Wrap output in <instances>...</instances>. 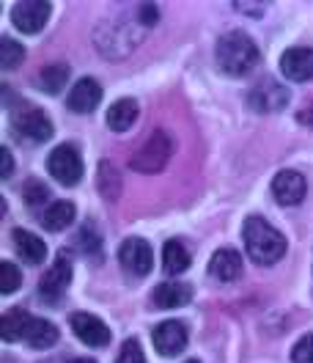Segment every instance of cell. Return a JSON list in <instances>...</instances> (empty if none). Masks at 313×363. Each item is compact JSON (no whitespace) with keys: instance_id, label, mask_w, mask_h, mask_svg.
<instances>
[{"instance_id":"ba28073f","label":"cell","mask_w":313,"mask_h":363,"mask_svg":"<svg viewBox=\"0 0 313 363\" xmlns=\"http://www.w3.org/2000/svg\"><path fill=\"white\" fill-rule=\"evenodd\" d=\"M152 339H154V350L159 355L173 358V355H179L181 350L187 347V328L179 319H165V322H159L154 328Z\"/></svg>"},{"instance_id":"d6986e66","label":"cell","mask_w":313,"mask_h":363,"mask_svg":"<svg viewBox=\"0 0 313 363\" xmlns=\"http://www.w3.org/2000/svg\"><path fill=\"white\" fill-rule=\"evenodd\" d=\"M30 322H33V317H30L28 311H23V308H11V311H6L3 319H0V333H3V339L6 341H20L28 336Z\"/></svg>"},{"instance_id":"d6a6232c","label":"cell","mask_w":313,"mask_h":363,"mask_svg":"<svg viewBox=\"0 0 313 363\" xmlns=\"http://www.w3.org/2000/svg\"><path fill=\"white\" fill-rule=\"evenodd\" d=\"M137 17H140V23L143 25H154L159 14H156V9L152 6V3H143V6L137 9Z\"/></svg>"},{"instance_id":"6da1fadb","label":"cell","mask_w":313,"mask_h":363,"mask_svg":"<svg viewBox=\"0 0 313 363\" xmlns=\"http://www.w3.org/2000/svg\"><path fill=\"white\" fill-rule=\"evenodd\" d=\"M242 237H245L247 256L256 264H264V267L275 264L286 253V237L272 223H267L264 218H247L245 228H242Z\"/></svg>"},{"instance_id":"cb8c5ba5","label":"cell","mask_w":313,"mask_h":363,"mask_svg":"<svg viewBox=\"0 0 313 363\" xmlns=\"http://www.w3.org/2000/svg\"><path fill=\"white\" fill-rule=\"evenodd\" d=\"M25 341H28L30 347H36V350H47V347H52V344L58 341V328H55L52 322H47V319L33 317Z\"/></svg>"},{"instance_id":"7a4b0ae2","label":"cell","mask_w":313,"mask_h":363,"mask_svg":"<svg viewBox=\"0 0 313 363\" xmlns=\"http://www.w3.org/2000/svg\"><path fill=\"white\" fill-rule=\"evenodd\" d=\"M258 64V47L256 42L242 33V30H231L217 42V67L231 77H245Z\"/></svg>"},{"instance_id":"484cf974","label":"cell","mask_w":313,"mask_h":363,"mask_svg":"<svg viewBox=\"0 0 313 363\" xmlns=\"http://www.w3.org/2000/svg\"><path fill=\"white\" fill-rule=\"evenodd\" d=\"M23 58H25V47L20 42H14L11 36H3L0 39V67L6 69V72L20 67Z\"/></svg>"},{"instance_id":"d590c367","label":"cell","mask_w":313,"mask_h":363,"mask_svg":"<svg viewBox=\"0 0 313 363\" xmlns=\"http://www.w3.org/2000/svg\"><path fill=\"white\" fill-rule=\"evenodd\" d=\"M184 363H198V361H184Z\"/></svg>"},{"instance_id":"8fae6325","label":"cell","mask_w":313,"mask_h":363,"mask_svg":"<svg viewBox=\"0 0 313 363\" xmlns=\"http://www.w3.org/2000/svg\"><path fill=\"white\" fill-rule=\"evenodd\" d=\"M69 281H72V259H69V253H58L55 264L39 281V292L45 300H58L67 292Z\"/></svg>"},{"instance_id":"3957f363","label":"cell","mask_w":313,"mask_h":363,"mask_svg":"<svg viewBox=\"0 0 313 363\" xmlns=\"http://www.w3.org/2000/svg\"><path fill=\"white\" fill-rule=\"evenodd\" d=\"M173 155V138L168 135L165 130H156L146 138V143L137 149L130 160V168L137 171V174H159L168 160Z\"/></svg>"},{"instance_id":"1f68e13d","label":"cell","mask_w":313,"mask_h":363,"mask_svg":"<svg viewBox=\"0 0 313 363\" xmlns=\"http://www.w3.org/2000/svg\"><path fill=\"white\" fill-rule=\"evenodd\" d=\"M11 171H14V160H11V152L3 146V149H0V177H3V179H8V177H11Z\"/></svg>"},{"instance_id":"5bb4252c","label":"cell","mask_w":313,"mask_h":363,"mask_svg":"<svg viewBox=\"0 0 313 363\" xmlns=\"http://www.w3.org/2000/svg\"><path fill=\"white\" fill-rule=\"evenodd\" d=\"M272 193H275V199L280 204L297 206L305 199V193H308V182H305V177L300 171H280L272 179Z\"/></svg>"},{"instance_id":"2e32d148","label":"cell","mask_w":313,"mask_h":363,"mask_svg":"<svg viewBox=\"0 0 313 363\" xmlns=\"http://www.w3.org/2000/svg\"><path fill=\"white\" fill-rule=\"evenodd\" d=\"M209 275L217 278V281H237L242 275V256L234 248H220L212 253V262H209Z\"/></svg>"},{"instance_id":"9c48e42d","label":"cell","mask_w":313,"mask_h":363,"mask_svg":"<svg viewBox=\"0 0 313 363\" xmlns=\"http://www.w3.org/2000/svg\"><path fill=\"white\" fill-rule=\"evenodd\" d=\"M118 259H121V264L132 272V275H137V278L149 275L152 267H154V253L149 248V242L140 240V237L124 240V245L118 250Z\"/></svg>"},{"instance_id":"f1b7e54d","label":"cell","mask_w":313,"mask_h":363,"mask_svg":"<svg viewBox=\"0 0 313 363\" xmlns=\"http://www.w3.org/2000/svg\"><path fill=\"white\" fill-rule=\"evenodd\" d=\"M291 361L294 363H313V333L302 336L291 350Z\"/></svg>"},{"instance_id":"f546056e","label":"cell","mask_w":313,"mask_h":363,"mask_svg":"<svg viewBox=\"0 0 313 363\" xmlns=\"http://www.w3.org/2000/svg\"><path fill=\"white\" fill-rule=\"evenodd\" d=\"M115 363H143V350H140L137 339H127L121 344V352H118Z\"/></svg>"},{"instance_id":"ffe728a7","label":"cell","mask_w":313,"mask_h":363,"mask_svg":"<svg viewBox=\"0 0 313 363\" xmlns=\"http://www.w3.org/2000/svg\"><path fill=\"white\" fill-rule=\"evenodd\" d=\"M137 121V102L135 99H118L108 111V127L113 133H127Z\"/></svg>"},{"instance_id":"8992f818","label":"cell","mask_w":313,"mask_h":363,"mask_svg":"<svg viewBox=\"0 0 313 363\" xmlns=\"http://www.w3.org/2000/svg\"><path fill=\"white\" fill-rule=\"evenodd\" d=\"M247 102H250V108L256 113H278V111H283L289 105V91H286V86H280L278 80L264 77V80H258L250 89Z\"/></svg>"},{"instance_id":"4fadbf2b","label":"cell","mask_w":313,"mask_h":363,"mask_svg":"<svg viewBox=\"0 0 313 363\" xmlns=\"http://www.w3.org/2000/svg\"><path fill=\"white\" fill-rule=\"evenodd\" d=\"M72 330H74L77 339L83 341V344H89V347H105V344H110V328L99 317L86 314V311L72 314Z\"/></svg>"},{"instance_id":"ac0fdd59","label":"cell","mask_w":313,"mask_h":363,"mask_svg":"<svg viewBox=\"0 0 313 363\" xmlns=\"http://www.w3.org/2000/svg\"><path fill=\"white\" fill-rule=\"evenodd\" d=\"M190 297H193V289L187 284H159L152 300L156 308H179L190 303Z\"/></svg>"},{"instance_id":"d4e9b609","label":"cell","mask_w":313,"mask_h":363,"mask_svg":"<svg viewBox=\"0 0 313 363\" xmlns=\"http://www.w3.org/2000/svg\"><path fill=\"white\" fill-rule=\"evenodd\" d=\"M99 193H102L105 201H115L118 193H121V177H118V171L113 168L110 162L99 165Z\"/></svg>"},{"instance_id":"e0dca14e","label":"cell","mask_w":313,"mask_h":363,"mask_svg":"<svg viewBox=\"0 0 313 363\" xmlns=\"http://www.w3.org/2000/svg\"><path fill=\"white\" fill-rule=\"evenodd\" d=\"M11 237H14V245H17V253L23 256V262H28V264H42L45 262L47 245L42 237H36L25 228H14Z\"/></svg>"},{"instance_id":"603a6c76","label":"cell","mask_w":313,"mask_h":363,"mask_svg":"<svg viewBox=\"0 0 313 363\" xmlns=\"http://www.w3.org/2000/svg\"><path fill=\"white\" fill-rule=\"evenodd\" d=\"M69 80V67L67 64H52V67H45L39 74H36V86L47 94H61L64 86Z\"/></svg>"},{"instance_id":"836d02e7","label":"cell","mask_w":313,"mask_h":363,"mask_svg":"<svg viewBox=\"0 0 313 363\" xmlns=\"http://www.w3.org/2000/svg\"><path fill=\"white\" fill-rule=\"evenodd\" d=\"M297 121H300V124H305V127H313V102H308V105L297 113Z\"/></svg>"},{"instance_id":"9a60e30c","label":"cell","mask_w":313,"mask_h":363,"mask_svg":"<svg viewBox=\"0 0 313 363\" xmlns=\"http://www.w3.org/2000/svg\"><path fill=\"white\" fill-rule=\"evenodd\" d=\"M102 102V86L93 77H83L74 83V89L69 91L67 105L74 113H91L96 105Z\"/></svg>"},{"instance_id":"4316f807","label":"cell","mask_w":313,"mask_h":363,"mask_svg":"<svg viewBox=\"0 0 313 363\" xmlns=\"http://www.w3.org/2000/svg\"><path fill=\"white\" fill-rule=\"evenodd\" d=\"M20 284H23L20 270H17L11 262H3V264H0V292H3V295H14V292L20 289Z\"/></svg>"},{"instance_id":"7402d4cb","label":"cell","mask_w":313,"mask_h":363,"mask_svg":"<svg viewBox=\"0 0 313 363\" xmlns=\"http://www.w3.org/2000/svg\"><path fill=\"white\" fill-rule=\"evenodd\" d=\"M74 220V204L72 201H52L42 215L47 231H64Z\"/></svg>"},{"instance_id":"83f0119b","label":"cell","mask_w":313,"mask_h":363,"mask_svg":"<svg viewBox=\"0 0 313 363\" xmlns=\"http://www.w3.org/2000/svg\"><path fill=\"white\" fill-rule=\"evenodd\" d=\"M23 196H25V204H28V206H39V204H45L47 199H50V190H47L45 182L30 179L23 187Z\"/></svg>"},{"instance_id":"4dcf8cb0","label":"cell","mask_w":313,"mask_h":363,"mask_svg":"<svg viewBox=\"0 0 313 363\" xmlns=\"http://www.w3.org/2000/svg\"><path fill=\"white\" fill-rule=\"evenodd\" d=\"M80 242H89V245L83 248V250H86V256H91L93 250L99 253V237H96L93 226H86V228H83V234H80Z\"/></svg>"},{"instance_id":"5b68a950","label":"cell","mask_w":313,"mask_h":363,"mask_svg":"<svg viewBox=\"0 0 313 363\" xmlns=\"http://www.w3.org/2000/svg\"><path fill=\"white\" fill-rule=\"evenodd\" d=\"M47 171L52 174V179H58L61 184H77L83 179V160H80V152L72 146V143H64L58 149L50 152V160H47Z\"/></svg>"},{"instance_id":"277c9868","label":"cell","mask_w":313,"mask_h":363,"mask_svg":"<svg viewBox=\"0 0 313 363\" xmlns=\"http://www.w3.org/2000/svg\"><path fill=\"white\" fill-rule=\"evenodd\" d=\"M11 130L30 143H45L52 138V121L47 118L45 111H39L28 102H20L11 111Z\"/></svg>"},{"instance_id":"7c38bea8","label":"cell","mask_w":313,"mask_h":363,"mask_svg":"<svg viewBox=\"0 0 313 363\" xmlns=\"http://www.w3.org/2000/svg\"><path fill=\"white\" fill-rule=\"evenodd\" d=\"M96 33H108V39H96L99 45V52L105 58H118V50L121 47V55H127L130 50H135V45L140 42V36H132V28L130 25H102Z\"/></svg>"},{"instance_id":"44dd1931","label":"cell","mask_w":313,"mask_h":363,"mask_svg":"<svg viewBox=\"0 0 313 363\" xmlns=\"http://www.w3.org/2000/svg\"><path fill=\"white\" fill-rule=\"evenodd\" d=\"M162 267L168 275H181V272L190 267V253L181 245L179 240H168L165 248H162Z\"/></svg>"},{"instance_id":"e575fe53","label":"cell","mask_w":313,"mask_h":363,"mask_svg":"<svg viewBox=\"0 0 313 363\" xmlns=\"http://www.w3.org/2000/svg\"><path fill=\"white\" fill-rule=\"evenodd\" d=\"M67 363H96V361H91V358H72V361Z\"/></svg>"},{"instance_id":"52a82bcc","label":"cell","mask_w":313,"mask_h":363,"mask_svg":"<svg viewBox=\"0 0 313 363\" xmlns=\"http://www.w3.org/2000/svg\"><path fill=\"white\" fill-rule=\"evenodd\" d=\"M50 3L45 0H25L11 9V23L23 33H39L50 20Z\"/></svg>"},{"instance_id":"30bf717a","label":"cell","mask_w":313,"mask_h":363,"mask_svg":"<svg viewBox=\"0 0 313 363\" xmlns=\"http://www.w3.org/2000/svg\"><path fill=\"white\" fill-rule=\"evenodd\" d=\"M280 72L291 83L313 80V47H291L280 55Z\"/></svg>"}]
</instances>
